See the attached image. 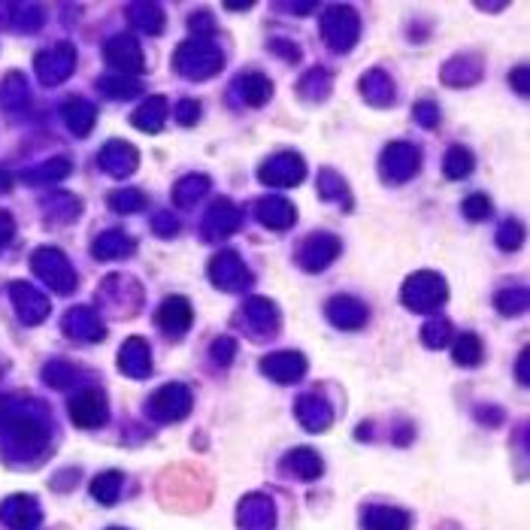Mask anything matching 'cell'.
<instances>
[{
	"label": "cell",
	"instance_id": "obj_1",
	"mask_svg": "<svg viewBox=\"0 0 530 530\" xmlns=\"http://www.w3.org/2000/svg\"><path fill=\"white\" fill-rule=\"evenodd\" d=\"M473 170V158L467 155V152H461L457 149L452 158H448V176L452 179H457V176H467Z\"/></svg>",
	"mask_w": 530,
	"mask_h": 530
}]
</instances>
